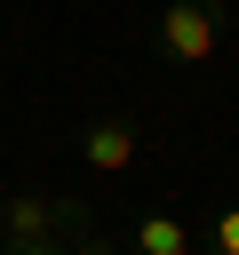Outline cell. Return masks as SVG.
<instances>
[{
    "instance_id": "7a4b0ae2",
    "label": "cell",
    "mask_w": 239,
    "mask_h": 255,
    "mask_svg": "<svg viewBox=\"0 0 239 255\" xmlns=\"http://www.w3.org/2000/svg\"><path fill=\"white\" fill-rule=\"evenodd\" d=\"M127 247H135V255H191V247H199V231H191L175 207H143V215H135V231H127Z\"/></svg>"
},
{
    "instance_id": "277c9868",
    "label": "cell",
    "mask_w": 239,
    "mask_h": 255,
    "mask_svg": "<svg viewBox=\"0 0 239 255\" xmlns=\"http://www.w3.org/2000/svg\"><path fill=\"white\" fill-rule=\"evenodd\" d=\"M199 247H207V255H239V199H223V207L207 215V231H199Z\"/></svg>"
},
{
    "instance_id": "6da1fadb",
    "label": "cell",
    "mask_w": 239,
    "mask_h": 255,
    "mask_svg": "<svg viewBox=\"0 0 239 255\" xmlns=\"http://www.w3.org/2000/svg\"><path fill=\"white\" fill-rule=\"evenodd\" d=\"M151 48H159L167 64H207V56L223 48V8H215V0H167L159 24H151Z\"/></svg>"
},
{
    "instance_id": "5b68a950",
    "label": "cell",
    "mask_w": 239,
    "mask_h": 255,
    "mask_svg": "<svg viewBox=\"0 0 239 255\" xmlns=\"http://www.w3.org/2000/svg\"><path fill=\"white\" fill-rule=\"evenodd\" d=\"M0 255H72V247H56V239H32V247H0Z\"/></svg>"
},
{
    "instance_id": "3957f363",
    "label": "cell",
    "mask_w": 239,
    "mask_h": 255,
    "mask_svg": "<svg viewBox=\"0 0 239 255\" xmlns=\"http://www.w3.org/2000/svg\"><path fill=\"white\" fill-rule=\"evenodd\" d=\"M80 159H88L96 175H120V167L135 159V120H120V112H112V120H96V128L80 135Z\"/></svg>"
}]
</instances>
